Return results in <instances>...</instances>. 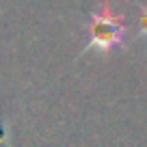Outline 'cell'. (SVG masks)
<instances>
[{"mask_svg": "<svg viewBox=\"0 0 147 147\" xmlns=\"http://www.w3.org/2000/svg\"><path fill=\"white\" fill-rule=\"evenodd\" d=\"M125 20L123 15H117L110 11V5L104 2L100 11L91 13V20L87 24V32H89V43L84 48L87 50H95V52H110L115 46L123 43L125 39Z\"/></svg>", "mask_w": 147, "mask_h": 147, "instance_id": "obj_1", "label": "cell"}, {"mask_svg": "<svg viewBox=\"0 0 147 147\" xmlns=\"http://www.w3.org/2000/svg\"><path fill=\"white\" fill-rule=\"evenodd\" d=\"M141 37H147V5L141 7Z\"/></svg>", "mask_w": 147, "mask_h": 147, "instance_id": "obj_2", "label": "cell"}]
</instances>
